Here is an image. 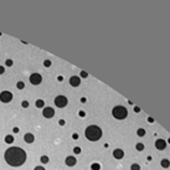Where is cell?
Segmentation results:
<instances>
[{"label":"cell","instance_id":"d4e9b609","mask_svg":"<svg viewBox=\"0 0 170 170\" xmlns=\"http://www.w3.org/2000/svg\"><path fill=\"white\" fill-rule=\"evenodd\" d=\"M21 106H23L24 108H28L29 107V102H28V101H24V102L21 103Z\"/></svg>","mask_w":170,"mask_h":170},{"label":"cell","instance_id":"ac0fdd59","mask_svg":"<svg viewBox=\"0 0 170 170\" xmlns=\"http://www.w3.org/2000/svg\"><path fill=\"white\" fill-rule=\"evenodd\" d=\"M137 134H138V135H139V137H143V135H144V134H145V131L140 128V129H138V132H137Z\"/></svg>","mask_w":170,"mask_h":170},{"label":"cell","instance_id":"7402d4cb","mask_svg":"<svg viewBox=\"0 0 170 170\" xmlns=\"http://www.w3.org/2000/svg\"><path fill=\"white\" fill-rule=\"evenodd\" d=\"M44 65H45V67H50V66H51V61H50V60H46L45 62H44Z\"/></svg>","mask_w":170,"mask_h":170},{"label":"cell","instance_id":"f546056e","mask_svg":"<svg viewBox=\"0 0 170 170\" xmlns=\"http://www.w3.org/2000/svg\"><path fill=\"white\" fill-rule=\"evenodd\" d=\"M3 73H4V67L0 66V74H3Z\"/></svg>","mask_w":170,"mask_h":170},{"label":"cell","instance_id":"5bb4252c","mask_svg":"<svg viewBox=\"0 0 170 170\" xmlns=\"http://www.w3.org/2000/svg\"><path fill=\"white\" fill-rule=\"evenodd\" d=\"M169 165H170L169 160H166V159H163V160H161V166H163V168H169Z\"/></svg>","mask_w":170,"mask_h":170},{"label":"cell","instance_id":"cb8c5ba5","mask_svg":"<svg viewBox=\"0 0 170 170\" xmlns=\"http://www.w3.org/2000/svg\"><path fill=\"white\" fill-rule=\"evenodd\" d=\"M5 65H6V66H9V67H11V66H12V61H11V60H6Z\"/></svg>","mask_w":170,"mask_h":170},{"label":"cell","instance_id":"44dd1931","mask_svg":"<svg viewBox=\"0 0 170 170\" xmlns=\"http://www.w3.org/2000/svg\"><path fill=\"white\" fill-rule=\"evenodd\" d=\"M137 149H138V150H143V149H144V145H143L142 143H138V144H137Z\"/></svg>","mask_w":170,"mask_h":170},{"label":"cell","instance_id":"3957f363","mask_svg":"<svg viewBox=\"0 0 170 170\" xmlns=\"http://www.w3.org/2000/svg\"><path fill=\"white\" fill-rule=\"evenodd\" d=\"M113 115L114 118L117 119H124L125 117H127V114H128V112H127V109H125L124 107H122V106H117V107L113 108Z\"/></svg>","mask_w":170,"mask_h":170},{"label":"cell","instance_id":"ba28073f","mask_svg":"<svg viewBox=\"0 0 170 170\" xmlns=\"http://www.w3.org/2000/svg\"><path fill=\"white\" fill-rule=\"evenodd\" d=\"M79 83H81V79H79L78 76H72V77L70 78V85L71 86L77 87V86H79Z\"/></svg>","mask_w":170,"mask_h":170},{"label":"cell","instance_id":"30bf717a","mask_svg":"<svg viewBox=\"0 0 170 170\" xmlns=\"http://www.w3.org/2000/svg\"><path fill=\"white\" fill-rule=\"evenodd\" d=\"M76 158L74 157H67L66 158V164L68 165V166H73V165H76Z\"/></svg>","mask_w":170,"mask_h":170},{"label":"cell","instance_id":"d6986e66","mask_svg":"<svg viewBox=\"0 0 170 170\" xmlns=\"http://www.w3.org/2000/svg\"><path fill=\"white\" fill-rule=\"evenodd\" d=\"M131 170H140V166H139L138 164H132Z\"/></svg>","mask_w":170,"mask_h":170},{"label":"cell","instance_id":"2e32d148","mask_svg":"<svg viewBox=\"0 0 170 170\" xmlns=\"http://www.w3.org/2000/svg\"><path fill=\"white\" fill-rule=\"evenodd\" d=\"M91 169L92 170H99V169H101V165L97 164V163H93V164L91 165Z\"/></svg>","mask_w":170,"mask_h":170},{"label":"cell","instance_id":"52a82bcc","mask_svg":"<svg viewBox=\"0 0 170 170\" xmlns=\"http://www.w3.org/2000/svg\"><path fill=\"white\" fill-rule=\"evenodd\" d=\"M42 114H44L45 118H52V117L55 115V111H53L51 107H46V108H44Z\"/></svg>","mask_w":170,"mask_h":170},{"label":"cell","instance_id":"8992f818","mask_svg":"<svg viewBox=\"0 0 170 170\" xmlns=\"http://www.w3.org/2000/svg\"><path fill=\"white\" fill-rule=\"evenodd\" d=\"M41 81H42V77H41V74H39V73H32L30 76V82H31V85L37 86V85L41 83Z\"/></svg>","mask_w":170,"mask_h":170},{"label":"cell","instance_id":"4fadbf2b","mask_svg":"<svg viewBox=\"0 0 170 170\" xmlns=\"http://www.w3.org/2000/svg\"><path fill=\"white\" fill-rule=\"evenodd\" d=\"M5 142L8 143V144H11V143L14 142V137L10 135V134H9V135H6L5 137Z\"/></svg>","mask_w":170,"mask_h":170},{"label":"cell","instance_id":"7a4b0ae2","mask_svg":"<svg viewBox=\"0 0 170 170\" xmlns=\"http://www.w3.org/2000/svg\"><path fill=\"white\" fill-rule=\"evenodd\" d=\"M101 137H102V129L97 125H90L86 129V138L88 140L96 142L98 139H101Z\"/></svg>","mask_w":170,"mask_h":170},{"label":"cell","instance_id":"d6a6232c","mask_svg":"<svg viewBox=\"0 0 170 170\" xmlns=\"http://www.w3.org/2000/svg\"><path fill=\"white\" fill-rule=\"evenodd\" d=\"M72 138H73V139H78V135H77V134H73V135H72Z\"/></svg>","mask_w":170,"mask_h":170},{"label":"cell","instance_id":"4316f807","mask_svg":"<svg viewBox=\"0 0 170 170\" xmlns=\"http://www.w3.org/2000/svg\"><path fill=\"white\" fill-rule=\"evenodd\" d=\"M79 117H85V115H86V114H85V112H83V111H79Z\"/></svg>","mask_w":170,"mask_h":170},{"label":"cell","instance_id":"ffe728a7","mask_svg":"<svg viewBox=\"0 0 170 170\" xmlns=\"http://www.w3.org/2000/svg\"><path fill=\"white\" fill-rule=\"evenodd\" d=\"M24 87H25V83H24V82H17V88H19V90H23Z\"/></svg>","mask_w":170,"mask_h":170},{"label":"cell","instance_id":"6da1fadb","mask_svg":"<svg viewBox=\"0 0 170 170\" xmlns=\"http://www.w3.org/2000/svg\"><path fill=\"white\" fill-rule=\"evenodd\" d=\"M5 161L10 166H21L26 161V153L21 148L11 147L5 152Z\"/></svg>","mask_w":170,"mask_h":170},{"label":"cell","instance_id":"83f0119b","mask_svg":"<svg viewBox=\"0 0 170 170\" xmlns=\"http://www.w3.org/2000/svg\"><path fill=\"white\" fill-rule=\"evenodd\" d=\"M58 124H60V125H65V120H63V119H60Z\"/></svg>","mask_w":170,"mask_h":170},{"label":"cell","instance_id":"7c38bea8","mask_svg":"<svg viewBox=\"0 0 170 170\" xmlns=\"http://www.w3.org/2000/svg\"><path fill=\"white\" fill-rule=\"evenodd\" d=\"M24 139H25L26 143H32L35 140V137H34V134H31V133H26L25 137H24Z\"/></svg>","mask_w":170,"mask_h":170},{"label":"cell","instance_id":"836d02e7","mask_svg":"<svg viewBox=\"0 0 170 170\" xmlns=\"http://www.w3.org/2000/svg\"><path fill=\"white\" fill-rule=\"evenodd\" d=\"M148 120H149V122H150V123H153V122H154V119H153V118H150V117H149V118H148Z\"/></svg>","mask_w":170,"mask_h":170},{"label":"cell","instance_id":"e575fe53","mask_svg":"<svg viewBox=\"0 0 170 170\" xmlns=\"http://www.w3.org/2000/svg\"><path fill=\"white\" fill-rule=\"evenodd\" d=\"M134 111H135V112H139L140 109H139V108H138V107H134Z\"/></svg>","mask_w":170,"mask_h":170},{"label":"cell","instance_id":"e0dca14e","mask_svg":"<svg viewBox=\"0 0 170 170\" xmlns=\"http://www.w3.org/2000/svg\"><path fill=\"white\" fill-rule=\"evenodd\" d=\"M41 163H44V164L49 163V157H46V155H42V157H41Z\"/></svg>","mask_w":170,"mask_h":170},{"label":"cell","instance_id":"4dcf8cb0","mask_svg":"<svg viewBox=\"0 0 170 170\" xmlns=\"http://www.w3.org/2000/svg\"><path fill=\"white\" fill-rule=\"evenodd\" d=\"M57 79H58L60 82H62V81H63V77H62V76H58V77H57Z\"/></svg>","mask_w":170,"mask_h":170},{"label":"cell","instance_id":"8fae6325","mask_svg":"<svg viewBox=\"0 0 170 170\" xmlns=\"http://www.w3.org/2000/svg\"><path fill=\"white\" fill-rule=\"evenodd\" d=\"M113 155L115 159H122L124 157V153H123V150H120V149H115L113 152Z\"/></svg>","mask_w":170,"mask_h":170},{"label":"cell","instance_id":"9c48e42d","mask_svg":"<svg viewBox=\"0 0 170 170\" xmlns=\"http://www.w3.org/2000/svg\"><path fill=\"white\" fill-rule=\"evenodd\" d=\"M155 147H157V149H159V150H163V149H165V147H166V142L163 140V139H158L157 143H155Z\"/></svg>","mask_w":170,"mask_h":170},{"label":"cell","instance_id":"f1b7e54d","mask_svg":"<svg viewBox=\"0 0 170 170\" xmlns=\"http://www.w3.org/2000/svg\"><path fill=\"white\" fill-rule=\"evenodd\" d=\"M34 170H45V169H44L42 166H36V168H35Z\"/></svg>","mask_w":170,"mask_h":170},{"label":"cell","instance_id":"9a60e30c","mask_svg":"<svg viewBox=\"0 0 170 170\" xmlns=\"http://www.w3.org/2000/svg\"><path fill=\"white\" fill-rule=\"evenodd\" d=\"M44 104H45V103H44L42 99H37V101H36V107L37 108H42L44 107Z\"/></svg>","mask_w":170,"mask_h":170},{"label":"cell","instance_id":"277c9868","mask_svg":"<svg viewBox=\"0 0 170 170\" xmlns=\"http://www.w3.org/2000/svg\"><path fill=\"white\" fill-rule=\"evenodd\" d=\"M67 98L65 96H57L56 98H55V104H56L58 108H63L67 106Z\"/></svg>","mask_w":170,"mask_h":170},{"label":"cell","instance_id":"484cf974","mask_svg":"<svg viewBox=\"0 0 170 170\" xmlns=\"http://www.w3.org/2000/svg\"><path fill=\"white\" fill-rule=\"evenodd\" d=\"M81 76H82L83 78H86V77H87V73H86L85 71H82V72H81Z\"/></svg>","mask_w":170,"mask_h":170},{"label":"cell","instance_id":"603a6c76","mask_svg":"<svg viewBox=\"0 0 170 170\" xmlns=\"http://www.w3.org/2000/svg\"><path fill=\"white\" fill-rule=\"evenodd\" d=\"M73 152H74V154H79V153H81V148H79V147H76L73 149Z\"/></svg>","mask_w":170,"mask_h":170},{"label":"cell","instance_id":"1f68e13d","mask_svg":"<svg viewBox=\"0 0 170 170\" xmlns=\"http://www.w3.org/2000/svg\"><path fill=\"white\" fill-rule=\"evenodd\" d=\"M12 132H14V133H17V132H19V128H17V127H15V128L12 129Z\"/></svg>","mask_w":170,"mask_h":170},{"label":"cell","instance_id":"5b68a950","mask_svg":"<svg viewBox=\"0 0 170 170\" xmlns=\"http://www.w3.org/2000/svg\"><path fill=\"white\" fill-rule=\"evenodd\" d=\"M11 99H12V93L11 92L4 91V92L0 93V101H1V102L9 103V102H11Z\"/></svg>","mask_w":170,"mask_h":170}]
</instances>
